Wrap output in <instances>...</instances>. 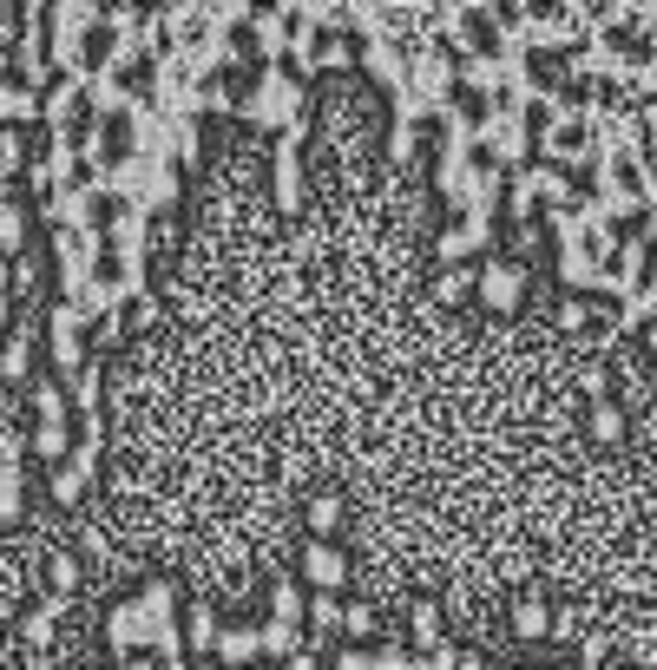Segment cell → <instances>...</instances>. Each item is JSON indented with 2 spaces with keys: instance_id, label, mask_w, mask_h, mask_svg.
I'll return each mask as SVG.
<instances>
[{
  "instance_id": "42",
  "label": "cell",
  "mask_w": 657,
  "mask_h": 670,
  "mask_svg": "<svg viewBox=\"0 0 657 670\" xmlns=\"http://www.w3.org/2000/svg\"><path fill=\"white\" fill-rule=\"evenodd\" d=\"M651 290H657V263H651Z\"/></svg>"
},
{
  "instance_id": "4",
  "label": "cell",
  "mask_w": 657,
  "mask_h": 670,
  "mask_svg": "<svg viewBox=\"0 0 657 670\" xmlns=\"http://www.w3.org/2000/svg\"><path fill=\"white\" fill-rule=\"evenodd\" d=\"M480 302H487L494 316H512V309L526 302V263L487 257V263H480Z\"/></svg>"
},
{
  "instance_id": "14",
  "label": "cell",
  "mask_w": 657,
  "mask_h": 670,
  "mask_svg": "<svg viewBox=\"0 0 657 670\" xmlns=\"http://www.w3.org/2000/svg\"><path fill=\"white\" fill-rule=\"evenodd\" d=\"M454 73L467 79V86H474V92H487V106H494V99H500V60H494V53H474V60H460V67H454Z\"/></svg>"
},
{
  "instance_id": "38",
  "label": "cell",
  "mask_w": 657,
  "mask_h": 670,
  "mask_svg": "<svg viewBox=\"0 0 657 670\" xmlns=\"http://www.w3.org/2000/svg\"><path fill=\"white\" fill-rule=\"evenodd\" d=\"M283 670H316V644H302V651H296V658H290Z\"/></svg>"
},
{
  "instance_id": "29",
  "label": "cell",
  "mask_w": 657,
  "mask_h": 670,
  "mask_svg": "<svg viewBox=\"0 0 657 670\" xmlns=\"http://www.w3.org/2000/svg\"><path fill=\"white\" fill-rule=\"evenodd\" d=\"M591 316H598V309H591V297H566V302H559V329H566V336H579Z\"/></svg>"
},
{
  "instance_id": "9",
  "label": "cell",
  "mask_w": 657,
  "mask_h": 670,
  "mask_svg": "<svg viewBox=\"0 0 657 670\" xmlns=\"http://www.w3.org/2000/svg\"><path fill=\"white\" fill-rule=\"evenodd\" d=\"M474 250H487V223H447L435 237V257H440V270H460V257H474Z\"/></svg>"
},
{
  "instance_id": "22",
  "label": "cell",
  "mask_w": 657,
  "mask_h": 670,
  "mask_svg": "<svg viewBox=\"0 0 657 670\" xmlns=\"http://www.w3.org/2000/svg\"><path fill=\"white\" fill-rule=\"evenodd\" d=\"M539 198H546L553 211H573V204H579V198H573V178L553 171V164H539Z\"/></svg>"
},
{
  "instance_id": "34",
  "label": "cell",
  "mask_w": 657,
  "mask_h": 670,
  "mask_svg": "<svg viewBox=\"0 0 657 670\" xmlns=\"http://www.w3.org/2000/svg\"><path fill=\"white\" fill-rule=\"evenodd\" d=\"M198 20H205V7H171V13H165V27H171V33H191Z\"/></svg>"
},
{
  "instance_id": "3",
  "label": "cell",
  "mask_w": 657,
  "mask_h": 670,
  "mask_svg": "<svg viewBox=\"0 0 657 670\" xmlns=\"http://www.w3.org/2000/svg\"><path fill=\"white\" fill-rule=\"evenodd\" d=\"M645 283H651V237H625L618 257H611V270L598 277V297L625 302V297H638Z\"/></svg>"
},
{
  "instance_id": "43",
  "label": "cell",
  "mask_w": 657,
  "mask_h": 670,
  "mask_svg": "<svg viewBox=\"0 0 657 670\" xmlns=\"http://www.w3.org/2000/svg\"><path fill=\"white\" fill-rule=\"evenodd\" d=\"M579 670H585V664H579Z\"/></svg>"
},
{
  "instance_id": "5",
  "label": "cell",
  "mask_w": 657,
  "mask_h": 670,
  "mask_svg": "<svg viewBox=\"0 0 657 670\" xmlns=\"http://www.w3.org/2000/svg\"><path fill=\"white\" fill-rule=\"evenodd\" d=\"M356 60H362V67L381 79L388 92H401V86H408V40H401V33H368L362 47H356Z\"/></svg>"
},
{
  "instance_id": "12",
  "label": "cell",
  "mask_w": 657,
  "mask_h": 670,
  "mask_svg": "<svg viewBox=\"0 0 657 670\" xmlns=\"http://www.w3.org/2000/svg\"><path fill=\"white\" fill-rule=\"evenodd\" d=\"M494 204H500V164H480V178H474V191H467V223H487L494 230Z\"/></svg>"
},
{
  "instance_id": "16",
  "label": "cell",
  "mask_w": 657,
  "mask_h": 670,
  "mask_svg": "<svg viewBox=\"0 0 657 670\" xmlns=\"http://www.w3.org/2000/svg\"><path fill=\"white\" fill-rule=\"evenodd\" d=\"M408 638H415L421 651H440V644H447V631H440V611H435V598H421V604L408 611Z\"/></svg>"
},
{
  "instance_id": "6",
  "label": "cell",
  "mask_w": 657,
  "mask_h": 670,
  "mask_svg": "<svg viewBox=\"0 0 657 670\" xmlns=\"http://www.w3.org/2000/svg\"><path fill=\"white\" fill-rule=\"evenodd\" d=\"M474 178H480V164H474V151H467V146H440V164H435V191H440V198H454V204H467V191H474Z\"/></svg>"
},
{
  "instance_id": "41",
  "label": "cell",
  "mask_w": 657,
  "mask_h": 670,
  "mask_svg": "<svg viewBox=\"0 0 657 670\" xmlns=\"http://www.w3.org/2000/svg\"><path fill=\"white\" fill-rule=\"evenodd\" d=\"M651 356H657V329H651Z\"/></svg>"
},
{
  "instance_id": "36",
  "label": "cell",
  "mask_w": 657,
  "mask_h": 670,
  "mask_svg": "<svg viewBox=\"0 0 657 670\" xmlns=\"http://www.w3.org/2000/svg\"><path fill=\"white\" fill-rule=\"evenodd\" d=\"M512 250H519V257H532V250H539V230H532V223H519V230H512Z\"/></svg>"
},
{
  "instance_id": "17",
  "label": "cell",
  "mask_w": 657,
  "mask_h": 670,
  "mask_svg": "<svg viewBox=\"0 0 657 670\" xmlns=\"http://www.w3.org/2000/svg\"><path fill=\"white\" fill-rule=\"evenodd\" d=\"M512 631H519V638H553V611H546V598H519V604H512Z\"/></svg>"
},
{
  "instance_id": "35",
  "label": "cell",
  "mask_w": 657,
  "mask_h": 670,
  "mask_svg": "<svg viewBox=\"0 0 657 670\" xmlns=\"http://www.w3.org/2000/svg\"><path fill=\"white\" fill-rule=\"evenodd\" d=\"M336 670H381V664H375V651H342Z\"/></svg>"
},
{
  "instance_id": "28",
  "label": "cell",
  "mask_w": 657,
  "mask_h": 670,
  "mask_svg": "<svg viewBox=\"0 0 657 670\" xmlns=\"http://www.w3.org/2000/svg\"><path fill=\"white\" fill-rule=\"evenodd\" d=\"M309 624H316V638H322V631H342V604H336L329 592H316V604H309Z\"/></svg>"
},
{
  "instance_id": "31",
  "label": "cell",
  "mask_w": 657,
  "mask_h": 670,
  "mask_svg": "<svg viewBox=\"0 0 657 670\" xmlns=\"http://www.w3.org/2000/svg\"><path fill=\"white\" fill-rule=\"evenodd\" d=\"M375 664H381V670H421V658H408V651H401V638H388V644L375 651Z\"/></svg>"
},
{
  "instance_id": "33",
  "label": "cell",
  "mask_w": 657,
  "mask_h": 670,
  "mask_svg": "<svg viewBox=\"0 0 657 670\" xmlns=\"http://www.w3.org/2000/svg\"><path fill=\"white\" fill-rule=\"evenodd\" d=\"M342 631H349V638H368V631H375V611H368V604H349V611H342Z\"/></svg>"
},
{
  "instance_id": "27",
  "label": "cell",
  "mask_w": 657,
  "mask_h": 670,
  "mask_svg": "<svg viewBox=\"0 0 657 670\" xmlns=\"http://www.w3.org/2000/svg\"><path fill=\"white\" fill-rule=\"evenodd\" d=\"M467 290H474V277H467V263H460V270H440V277H435V302H460V297H467Z\"/></svg>"
},
{
  "instance_id": "11",
  "label": "cell",
  "mask_w": 657,
  "mask_h": 670,
  "mask_svg": "<svg viewBox=\"0 0 657 670\" xmlns=\"http://www.w3.org/2000/svg\"><path fill=\"white\" fill-rule=\"evenodd\" d=\"M598 277H605V263L591 257V243H573V250H559V283L585 297V290H598Z\"/></svg>"
},
{
  "instance_id": "30",
  "label": "cell",
  "mask_w": 657,
  "mask_h": 670,
  "mask_svg": "<svg viewBox=\"0 0 657 670\" xmlns=\"http://www.w3.org/2000/svg\"><path fill=\"white\" fill-rule=\"evenodd\" d=\"M223 631H218V618H211V604H198V611H191V644H198V651H205V644H218Z\"/></svg>"
},
{
  "instance_id": "13",
  "label": "cell",
  "mask_w": 657,
  "mask_h": 670,
  "mask_svg": "<svg viewBox=\"0 0 657 670\" xmlns=\"http://www.w3.org/2000/svg\"><path fill=\"white\" fill-rule=\"evenodd\" d=\"M651 316H657V290L645 283L638 297H625V302H618V316H611V336H631V329H651Z\"/></svg>"
},
{
  "instance_id": "20",
  "label": "cell",
  "mask_w": 657,
  "mask_h": 670,
  "mask_svg": "<svg viewBox=\"0 0 657 670\" xmlns=\"http://www.w3.org/2000/svg\"><path fill=\"white\" fill-rule=\"evenodd\" d=\"M585 428H591V441H618V434H625V408H618V401L605 394V401H591Z\"/></svg>"
},
{
  "instance_id": "1",
  "label": "cell",
  "mask_w": 657,
  "mask_h": 670,
  "mask_svg": "<svg viewBox=\"0 0 657 670\" xmlns=\"http://www.w3.org/2000/svg\"><path fill=\"white\" fill-rule=\"evenodd\" d=\"M243 119H250V126L283 132L290 119H309V86H302L290 67H263L257 92H250V106H243Z\"/></svg>"
},
{
  "instance_id": "39",
  "label": "cell",
  "mask_w": 657,
  "mask_h": 670,
  "mask_svg": "<svg viewBox=\"0 0 657 670\" xmlns=\"http://www.w3.org/2000/svg\"><path fill=\"white\" fill-rule=\"evenodd\" d=\"M460 670H480V658H460Z\"/></svg>"
},
{
  "instance_id": "8",
  "label": "cell",
  "mask_w": 657,
  "mask_h": 670,
  "mask_svg": "<svg viewBox=\"0 0 657 670\" xmlns=\"http://www.w3.org/2000/svg\"><path fill=\"white\" fill-rule=\"evenodd\" d=\"M250 27H257V60H263V67H283V53H290V33H296V20L283 13V7H270V13H257Z\"/></svg>"
},
{
  "instance_id": "19",
  "label": "cell",
  "mask_w": 657,
  "mask_h": 670,
  "mask_svg": "<svg viewBox=\"0 0 657 670\" xmlns=\"http://www.w3.org/2000/svg\"><path fill=\"white\" fill-rule=\"evenodd\" d=\"M302 618H309V604H302V592L283 579V586L270 592V624H290V631H302Z\"/></svg>"
},
{
  "instance_id": "23",
  "label": "cell",
  "mask_w": 657,
  "mask_h": 670,
  "mask_svg": "<svg viewBox=\"0 0 657 670\" xmlns=\"http://www.w3.org/2000/svg\"><path fill=\"white\" fill-rule=\"evenodd\" d=\"M139 624H146V611H132V604H119V611H112V644H119V651H132V644H146V631H139Z\"/></svg>"
},
{
  "instance_id": "18",
  "label": "cell",
  "mask_w": 657,
  "mask_h": 670,
  "mask_svg": "<svg viewBox=\"0 0 657 670\" xmlns=\"http://www.w3.org/2000/svg\"><path fill=\"white\" fill-rule=\"evenodd\" d=\"M591 198H598V211H605V223H611V230H618V223L638 211V191H631V178H625V184H605V191H591Z\"/></svg>"
},
{
  "instance_id": "37",
  "label": "cell",
  "mask_w": 657,
  "mask_h": 670,
  "mask_svg": "<svg viewBox=\"0 0 657 670\" xmlns=\"http://www.w3.org/2000/svg\"><path fill=\"white\" fill-rule=\"evenodd\" d=\"M151 204H171V171H151Z\"/></svg>"
},
{
  "instance_id": "15",
  "label": "cell",
  "mask_w": 657,
  "mask_h": 670,
  "mask_svg": "<svg viewBox=\"0 0 657 670\" xmlns=\"http://www.w3.org/2000/svg\"><path fill=\"white\" fill-rule=\"evenodd\" d=\"M532 204H539V164H532V171L519 164V171H512V184H507V211L519 223H532Z\"/></svg>"
},
{
  "instance_id": "40",
  "label": "cell",
  "mask_w": 657,
  "mask_h": 670,
  "mask_svg": "<svg viewBox=\"0 0 657 670\" xmlns=\"http://www.w3.org/2000/svg\"><path fill=\"white\" fill-rule=\"evenodd\" d=\"M119 670H151V664H119Z\"/></svg>"
},
{
  "instance_id": "10",
  "label": "cell",
  "mask_w": 657,
  "mask_h": 670,
  "mask_svg": "<svg viewBox=\"0 0 657 670\" xmlns=\"http://www.w3.org/2000/svg\"><path fill=\"white\" fill-rule=\"evenodd\" d=\"M302 146H290V139H277V211H302V158H296Z\"/></svg>"
},
{
  "instance_id": "2",
  "label": "cell",
  "mask_w": 657,
  "mask_h": 670,
  "mask_svg": "<svg viewBox=\"0 0 657 670\" xmlns=\"http://www.w3.org/2000/svg\"><path fill=\"white\" fill-rule=\"evenodd\" d=\"M480 151H487V158H500V171L519 164V158L532 151V139H526V112L507 106V99H494V106L480 112Z\"/></svg>"
},
{
  "instance_id": "32",
  "label": "cell",
  "mask_w": 657,
  "mask_h": 670,
  "mask_svg": "<svg viewBox=\"0 0 657 670\" xmlns=\"http://www.w3.org/2000/svg\"><path fill=\"white\" fill-rule=\"evenodd\" d=\"M415 139H421L415 126H395V132H388V158H395V164H401V158H415Z\"/></svg>"
},
{
  "instance_id": "21",
  "label": "cell",
  "mask_w": 657,
  "mask_h": 670,
  "mask_svg": "<svg viewBox=\"0 0 657 670\" xmlns=\"http://www.w3.org/2000/svg\"><path fill=\"white\" fill-rule=\"evenodd\" d=\"M336 526H342V500L336 493H316L309 500V539H329Z\"/></svg>"
},
{
  "instance_id": "26",
  "label": "cell",
  "mask_w": 657,
  "mask_h": 670,
  "mask_svg": "<svg viewBox=\"0 0 657 670\" xmlns=\"http://www.w3.org/2000/svg\"><path fill=\"white\" fill-rule=\"evenodd\" d=\"M349 60H356V47H349V33H329V40L316 47V73H322V67H349Z\"/></svg>"
},
{
  "instance_id": "24",
  "label": "cell",
  "mask_w": 657,
  "mask_h": 670,
  "mask_svg": "<svg viewBox=\"0 0 657 670\" xmlns=\"http://www.w3.org/2000/svg\"><path fill=\"white\" fill-rule=\"evenodd\" d=\"M218 651H223V664H250V658L263 651V638H257V631H223Z\"/></svg>"
},
{
  "instance_id": "25",
  "label": "cell",
  "mask_w": 657,
  "mask_h": 670,
  "mask_svg": "<svg viewBox=\"0 0 657 670\" xmlns=\"http://www.w3.org/2000/svg\"><path fill=\"white\" fill-rule=\"evenodd\" d=\"M250 20H257V13H250L243 0H230V7H211V13H205V27H211V33H230V27H250Z\"/></svg>"
},
{
  "instance_id": "7",
  "label": "cell",
  "mask_w": 657,
  "mask_h": 670,
  "mask_svg": "<svg viewBox=\"0 0 657 670\" xmlns=\"http://www.w3.org/2000/svg\"><path fill=\"white\" fill-rule=\"evenodd\" d=\"M302 579H309L316 592L336 598V586L349 579V559H342V552H336L329 539H309V546H302Z\"/></svg>"
}]
</instances>
